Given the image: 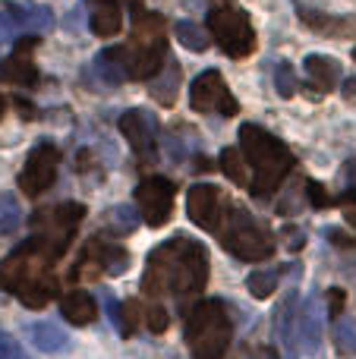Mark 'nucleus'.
<instances>
[{
    "label": "nucleus",
    "instance_id": "nucleus-25",
    "mask_svg": "<svg viewBox=\"0 0 356 359\" xmlns=\"http://www.w3.org/2000/svg\"><path fill=\"white\" fill-rule=\"evenodd\" d=\"M174 38L186 50H196V54L208 50V44H212V32H205L199 22H189V19H177L174 22Z\"/></svg>",
    "mask_w": 356,
    "mask_h": 359
},
{
    "label": "nucleus",
    "instance_id": "nucleus-41",
    "mask_svg": "<svg viewBox=\"0 0 356 359\" xmlns=\"http://www.w3.org/2000/svg\"><path fill=\"white\" fill-rule=\"evenodd\" d=\"M208 4H221V0H208Z\"/></svg>",
    "mask_w": 356,
    "mask_h": 359
},
{
    "label": "nucleus",
    "instance_id": "nucleus-21",
    "mask_svg": "<svg viewBox=\"0 0 356 359\" xmlns=\"http://www.w3.org/2000/svg\"><path fill=\"white\" fill-rule=\"evenodd\" d=\"M60 312L76 328H85V325H92L98 318V303H95V297L88 290H69L60 299Z\"/></svg>",
    "mask_w": 356,
    "mask_h": 359
},
{
    "label": "nucleus",
    "instance_id": "nucleus-6",
    "mask_svg": "<svg viewBox=\"0 0 356 359\" xmlns=\"http://www.w3.org/2000/svg\"><path fill=\"white\" fill-rule=\"evenodd\" d=\"M218 240L233 259H243V262H265L278 252V240L262 221L249 215L246 208L240 205H227L224 217L218 224Z\"/></svg>",
    "mask_w": 356,
    "mask_h": 359
},
{
    "label": "nucleus",
    "instance_id": "nucleus-38",
    "mask_svg": "<svg viewBox=\"0 0 356 359\" xmlns=\"http://www.w3.org/2000/svg\"><path fill=\"white\" fill-rule=\"evenodd\" d=\"M240 359H278V350H271V347H246L243 353H240Z\"/></svg>",
    "mask_w": 356,
    "mask_h": 359
},
{
    "label": "nucleus",
    "instance_id": "nucleus-26",
    "mask_svg": "<svg viewBox=\"0 0 356 359\" xmlns=\"http://www.w3.org/2000/svg\"><path fill=\"white\" fill-rule=\"evenodd\" d=\"M218 161H221V170H224V177L231 180V183H237V186L249 183V164H246V158L240 149H224Z\"/></svg>",
    "mask_w": 356,
    "mask_h": 359
},
{
    "label": "nucleus",
    "instance_id": "nucleus-42",
    "mask_svg": "<svg viewBox=\"0 0 356 359\" xmlns=\"http://www.w3.org/2000/svg\"><path fill=\"white\" fill-rule=\"evenodd\" d=\"M353 57H356V50H353Z\"/></svg>",
    "mask_w": 356,
    "mask_h": 359
},
{
    "label": "nucleus",
    "instance_id": "nucleus-32",
    "mask_svg": "<svg viewBox=\"0 0 356 359\" xmlns=\"http://www.w3.org/2000/svg\"><path fill=\"white\" fill-rule=\"evenodd\" d=\"M167 309H164V306H158V303H151L149 309H145V328L149 331H155V334H161L164 328H167Z\"/></svg>",
    "mask_w": 356,
    "mask_h": 359
},
{
    "label": "nucleus",
    "instance_id": "nucleus-16",
    "mask_svg": "<svg viewBox=\"0 0 356 359\" xmlns=\"http://www.w3.org/2000/svg\"><path fill=\"white\" fill-rule=\"evenodd\" d=\"M82 265H95V274H123L130 268V252L120 243L104 240V236H92L82 252Z\"/></svg>",
    "mask_w": 356,
    "mask_h": 359
},
{
    "label": "nucleus",
    "instance_id": "nucleus-8",
    "mask_svg": "<svg viewBox=\"0 0 356 359\" xmlns=\"http://www.w3.org/2000/svg\"><path fill=\"white\" fill-rule=\"evenodd\" d=\"M208 32L218 41V48L233 60H243L256 50V32L249 25V16L240 6H233V0L208 4Z\"/></svg>",
    "mask_w": 356,
    "mask_h": 359
},
{
    "label": "nucleus",
    "instance_id": "nucleus-7",
    "mask_svg": "<svg viewBox=\"0 0 356 359\" xmlns=\"http://www.w3.org/2000/svg\"><path fill=\"white\" fill-rule=\"evenodd\" d=\"M82 217H85V205L82 202H60L48 211H38V215L32 217V243H35L50 262H57L69 249Z\"/></svg>",
    "mask_w": 356,
    "mask_h": 359
},
{
    "label": "nucleus",
    "instance_id": "nucleus-31",
    "mask_svg": "<svg viewBox=\"0 0 356 359\" xmlns=\"http://www.w3.org/2000/svg\"><path fill=\"white\" fill-rule=\"evenodd\" d=\"M123 316L126 318H123V331H120V334L130 337L132 331H136L139 325L145 322V309L139 306V299H126V303H123Z\"/></svg>",
    "mask_w": 356,
    "mask_h": 359
},
{
    "label": "nucleus",
    "instance_id": "nucleus-9",
    "mask_svg": "<svg viewBox=\"0 0 356 359\" xmlns=\"http://www.w3.org/2000/svg\"><path fill=\"white\" fill-rule=\"evenodd\" d=\"M189 104L196 114H221V117L240 114L237 98L224 86V76L218 69H205V73L196 76L193 86H189Z\"/></svg>",
    "mask_w": 356,
    "mask_h": 359
},
{
    "label": "nucleus",
    "instance_id": "nucleus-27",
    "mask_svg": "<svg viewBox=\"0 0 356 359\" xmlns=\"http://www.w3.org/2000/svg\"><path fill=\"white\" fill-rule=\"evenodd\" d=\"M104 221L117 236H126V233H132V230L139 227L142 217H139V211L132 208V205H114V208L104 215Z\"/></svg>",
    "mask_w": 356,
    "mask_h": 359
},
{
    "label": "nucleus",
    "instance_id": "nucleus-18",
    "mask_svg": "<svg viewBox=\"0 0 356 359\" xmlns=\"http://www.w3.org/2000/svg\"><path fill=\"white\" fill-rule=\"evenodd\" d=\"M88 10V29L98 38H114L123 29V10L120 0H85Z\"/></svg>",
    "mask_w": 356,
    "mask_h": 359
},
{
    "label": "nucleus",
    "instance_id": "nucleus-10",
    "mask_svg": "<svg viewBox=\"0 0 356 359\" xmlns=\"http://www.w3.org/2000/svg\"><path fill=\"white\" fill-rule=\"evenodd\" d=\"M174 183L167 177H145L136 186V205L139 215L149 227H164L174 215Z\"/></svg>",
    "mask_w": 356,
    "mask_h": 359
},
{
    "label": "nucleus",
    "instance_id": "nucleus-12",
    "mask_svg": "<svg viewBox=\"0 0 356 359\" xmlns=\"http://www.w3.org/2000/svg\"><path fill=\"white\" fill-rule=\"evenodd\" d=\"M227 205H231V198H224V192H221L218 186H212V183H196L193 189L186 192L189 221H193L196 227H202V230H212V233L218 230Z\"/></svg>",
    "mask_w": 356,
    "mask_h": 359
},
{
    "label": "nucleus",
    "instance_id": "nucleus-28",
    "mask_svg": "<svg viewBox=\"0 0 356 359\" xmlns=\"http://www.w3.org/2000/svg\"><path fill=\"white\" fill-rule=\"evenodd\" d=\"M278 284H281V271H278V268L252 271L249 278H246V287H249V293H252L256 299H268L271 293L278 290Z\"/></svg>",
    "mask_w": 356,
    "mask_h": 359
},
{
    "label": "nucleus",
    "instance_id": "nucleus-40",
    "mask_svg": "<svg viewBox=\"0 0 356 359\" xmlns=\"http://www.w3.org/2000/svg\"><path fill=\"white\" fill-rule=\"evenodd\" d=\"M4 111H6V101H4V95H0V120H4Z\"/></svg>",
    "mask_w": 356,
    "mask_h": 359
},
{
    "label": "nucleus",
    "instance_id": "nucleus-22",
    "mask_svg": "<svg viewBox=\"0 0 356 359\" xmlns=\"http://www.w3.org/2000/svg\"><path fill=\"white\" fill-rule=\"evenodd\" d=\"M25 334H29V341L41 353H63V350H69V334L54 322H35L25 328Z\"/></svg>",
    "mask_w": 356,
    "mask_h": 359
},
{
    "label": "nucleus",
    "instance_id": "nucleus-23",
    "mask_svg": "<svg viewBox=\"0 0 356 359\" xmlns=\"http://www.w3.org/2000/svg\"><path fill=\"white\" fill-rule=\"evenodd\" d=\"M177 86H180V63L177 60H167L161 67V73L151 76V98L158 101V104L170 107L177 101Z\"/></svg>",
    "mask_w": 356,
    "mask_h": 359
},
{
    "label": "nucleus",
    "instance_id": "nucleus-14",
    "mask_svg": "<svg viewBox=\"0 0 356 359\" xmlns=\"http://www.w3.org/2000/svg\"><path fill=\"white\" fill-rule=\"evenodd\" d=\"M325 341V316H322L319 297H306L294 316V344L303 353H315Z\"/></svg>",
    "mask_w": 356,
    "mask_h": 359
},
{
    "label": "nucleus",
    "instance_id": "nucleus-4",
    "mask_svg": "<svg viewBox=\"0 0 356 359\" xmlns=\"http://www.w3.org/2000/svg\"><path fill=\"white\" fill-rule=\"evenodd\" d=\"M123 67L130 79H151L167 63V38H164V19L158 13L139 10L132 13V38L120 48Z\"/></svg>",
    "mask_w": 356,
    "mask_h": 359
},
{
    "label": "nucleus",
    "instance_id": "nucleus-35",
    "mask_svg": "<svg viewBox=\"0 0 356 359\" xmlns=\"http://www.w3.org/2000/svg\"><path fill=\"white\" fill-rule=\"evenodd\" d=\"M325 236L331 240V246H338V249H356L353 233H347V230H341V227H328Z\"/></svg>",
    "mask_w": 356,
    "mask_h": 359
},
{
    "label": "nucleus",
    "instance_id": "nucleus-24",
    "mask_svg": "<svg viewBox=\"0 0 356 359\" xmlns=\"http://www.w3.org/2000/svg\"><path fill=\"white\" fill-rule=\"evenodd\" d=\"M95 73L101 76L104 86H120V82L130 79V76H126V67H123V57H120V48L101 50V54L95 57Z\"/></svg>",
    "mask_w": 356,
    "mask_h": 359
},
{
    "label": "nucleus",
    "instance_id": "nucleus-29",
    "mask_svg": "<svg viewBox=\"0 0 356 359\" xmlns=\"http://www.w3.org/2000/svg\"><path fill=\"white\" fill-rule=\"evenodd\" d=\"M19 227H22V208H19V202L10 192H4L0 196V236L16 233Z\"/></svg>",
    "mask_w": 356,
    "mask_h": 359
},
{
    "label": "nucleus",
    "instance_id": "nucleus-39",
    "mask_svg": "<svg viewBox=\"0 0 356 359\" xmlns=\"http://www.w3.org/2000/svg\"><path fill=\"white\" fill-rule=\"evenodd\" d=\"M341 92H344V101H347V104H356V79H347Z\"/></svg>",
    "mask_w": 356,
    "mask_h": 359
},
{
    "label": "nucleus",
    "instance_id": "nucleus-36",
    "mask_svg": "<svg viewBox=\"0 0 356 359\" xmlns=\"http://www.w3.org/2000/svg\"><path fill=\"white\" fill-rule=\"evenodd\" d=\"M309 196V202L315 205V208H325V205H331V198H328V192L322 189L319 183H315V180H306V189H303Z\"/></svg>",
    "mask_w": 356,
    "mask_h": 359
},
{
    "label": "nucleus",
    "instance_id": "nucleus-34",
    "mask_svg": "<svg viewBox=\"0 0 356 359\" xmlns=\"http://www.w3.org/2000/svg\"><path fill=\"white\" fill-rule=\"evenodd\" d=\"M338 344L347 350V353H356V322L338 325Z\"/></svg>",
    "mask_w": 356,
    "mask_h": 359
},
{
    "label": "nucleus",
    "instance_id": "nucleus-15",
    "mask_svg": "<svg viewBox=\"0 0 356 359\" xmlns=\"http://www.w3.org/2000/svg\"><path fill=\"white\" fill-rule=\"evenodd\" d=\"M120 133H123L126 145H130L132 151H136L139 158H149L155 155V145H158V120L151 117L149 111H142V107H132V111H126L123 117H120Z\"/></svg>",
    "mask_w": 356,
    "mask_h": 359
},
{
    "label": "nucleus",
    "instance_id": "nucleus-11",
    "mask_svg": "<svg viewBox=\"0 0 356 359\" xmlns=\"http://www.w3.org/2000/svg\"><path fill=\"white\" fill-rule=\"evenodd\" d=\"M57 164H60V151L50 142H41L29 151L25 168L19 174V189L25 196H41L44 189H50V183L57 180Z\"/></svg>",
    "mask_w": 356,
    "mask_h": 359
},
{
    "label": "nucleus",
    "instance_id": "nucleus-20",
    "mask_svg": "<svg viewBox=\"0 0 356 359\" xmlns=\"http://www.w3.org/2000/svg\"><path fill=\"white\" fill-rule=\"evenodd\" d=\"M303 69H306L309 82H313L319 92H331L341 82V63L328 54H309L306 60H303Z\"/></svg>",
    "mask_w": 356,
    "mask_h": 359
},
{
    "label": "nucleus",
    "instance_id": "nucleus-1",
    "mask_svg": "<svg viewBox=\"0 0 356 359\" xmlns=\"http://www.w3.org/2000/svg\"><path fill=\"white\" fill-rule=\"evenodd\" d=\"M208 284V249L186 233H177L155 246L145 262V297L186 299Z\"/></svg>",
    "mask_w": 356,
    "mask_h": 359
},
{
    "label": "nucleus",
    "instance_id": "nucleus-19",
    "mask_svg": "<svg viewBox=\"0 0 356 359\" xmlns=\"http://www.w3.org/2000/svg\"><path fill=\"white\" fill-rule=\"evenodd\" d=\"M300 19L303 25H309L313 32L328 38H356V19L353 16H328V13L309 10V6H300Z\"/></svg>",
    "mask_w": 356,
    "mask_h": 359
},
{
    "label": "nucleus",
    "instance_id": "nucleus-13",
    "mask_svg": "<svg viewBox=\"0 0 356 359\" xmlns=\"http://www.w3.org/2000/svg\"><path fill=\"white\" fill-rule=\"evenodd\" d=\"M54 25V13L38 4H0V41H6L16 32H48Z\"/></svg>",
    "mask_w": 356,
    "mask_h": 359
},
{
    "label": "nucleus",
    "instance_id": "nucleus-2",
    "mask_svg": "<svg viewBox=\"0 0 356 359\" xmlns=\"http://www.w3.org/2000/svg\"><path fill=\"white\" fill-rule=\"evenodd\" d=\"M0 290L13 293L29 309L48 306L57 297V278L50 274V259L29 240L0 262Z\"/></svg>",
    "mask_w": 356,
    "mask_h": 359
},
{
    "label": "nucleus",
    "instance_id": "nucleus-37",
    "mask_svg": "<svg viewBox=\"0 0 356 359\" xmlns=\"http://www.w3.org/2000/svg\"><path fill=\"white\" fill-rule=\"evenodd\" d=\"M344 290H341V287H331V290H328V318H338L341 316V309H344Z\"/></svg>",
    "mask_w": 356,
    "mask_h": 359
},
{
    "label": "nucleus",
    "instance_id": "nucleus-33",
    "mask_svg": "<svg viewBox=\"0 0 356 359\" xmlns=\"http://www.w3.org/2000/svg\"><path fill=\"white\" fill-rule=\"evenodd\" d=\"M0 359H29L25 350L19 347V341L6 328H0Z\"/></svg>",
    "mask_w": 356,
    "mask_h": 359
},
{
    "label": "nucleus",
    "instance_id": "nucleus-5",
    "mask_svg": "<svg viewBox=\"0 0 356 359\" xmlns=\"http://www.w3.org/2000/svg\"><path fill=\"white\" fill-rule=\"evenodd\" d=\"M186 347L196 359H224L233 337V325L227 316L224 299H202L186 316Z\"/></svg>",
    "mask_w": 356,
    "mask_h": 359
},
{
    "label": "nucleus",
    "instance_id": "nucleus-30",
    "mask_svg": "<svg viewBox=\"0 0 356 359\" xmlns=\"http://www.w3.org/2000/svg\"><path fill=\"white\" fill-rule=\"evenodd\" d=\"M275 88H278V95L281 98H294L296 95V76H294V67L290 63H278V69H275Z\"/></svg>",
    "mask_w": 356,
    "mask_h": 359
},
{
    "label": "nucleus",
    "instance_id": "nucleus-17",
    "mask_svg": "<svg viewBox=\"0 0 356 359\" xmlns=\"http://www.w3.org/2000/svg\"><path fill=\"white\" fill-rule=\"evenodd\" d=\"M38 44V38H22L16 44L6 60H0V79L10 82V86H22V88H32L38 82V67L32 60V48Z\"/></svg>",
    "mask_w": 356,
    "mask_h": 359
},
{
    "label": "nucleus",
    "instance_id": "nucleus-3",
    "mask_svg": "<svg viewBox=\"0 0 356 359\" xmlns=\"http://www.w3.org/2000/svg\"><path fill=\"white\" fill-rule=\"evenodd\" d=\"M240 151H243L246 164H249V170H252L249 192L259 198H268L271 192L287 180V174L296 164L294 151L278 136H271L268 130H262V126H256V123L240 126Z\"/></svg>",
    "mask_w": 356,
    "mask_h": 359
}]
</instances>
